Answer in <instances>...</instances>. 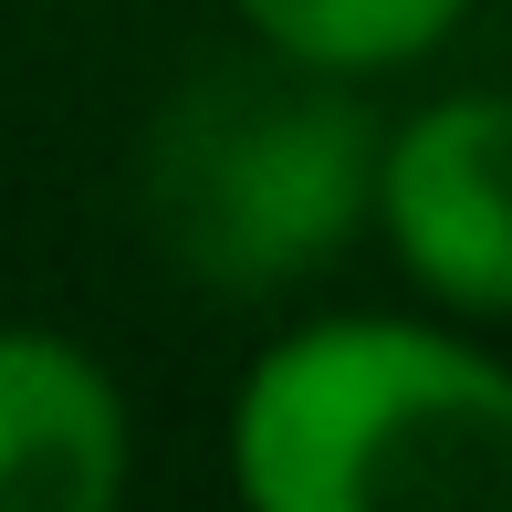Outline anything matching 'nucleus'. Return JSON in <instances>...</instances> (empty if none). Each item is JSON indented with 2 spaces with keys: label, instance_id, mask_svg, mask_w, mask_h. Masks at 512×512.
<instances>
[{
  "label": "nucleus",
  "instance_id": "obj_1",
  "mask_svg": "<svg viewBox=\"0 0 512 512\" xmlns=\"http://www.w3.org/2000/svg\"><path fill=\"white\" fill-rule=\"evenodd\" d=\"M241 512H512V366L418 314H314L230 398Z\"/></svg>",
  "mask_w": 512,
  "mask_h": 512
},
{
  "label": "nucleus",
  "instance_id": "obj_2",
  "mask_svg": "<svg viewBox=\"0 0 512 512\" xmlns=\"http://www.w3.org/2000/svg\"><path fill=\"white\" fill-rule=\"evenodd\" d=\"M136 209L168 272L230 304L283 293L377 220V126L356 84L304 74L283 53L241 74H199L147 126Z\"/></svg>",
  "mask_w": 512,
  "mask_h": 512
},
{
  "label": "nucleus",
  "instance_id": "obj_3",
  "mask_svg": "<svg viewBox=\"0 0 512 512\" xmlns=\"http://www.w3.org/2000/svg\"><path fill=\"white\" fill-rule=\"evenodd\" d=\"M377 230L439 314H512V95H439L377 136Z\"/></svg>",
  "mask_w": 512,
  "mask_h": 512
},
{
  "label": "nucleus",
  "instance_id": "obj_4",
  "mask_svg": "<svg viewBox=\"0 0 512 512\" xmlns=\"http://www.w3.org/2000/svg\"><path fill=\"white\" fill-rule=\"evenodd\" d=\"M136 418L95 345L0 324V512H126Z\"/></svg>",
  "mask_w": 512,
  "mask_h": 512
},
{
  "label": "nucleus",
  "instance_id": "obj_5",
  "mask_svg": "<svg viewBox=\"0 0 512 512\" xmlns=\"http://www.w3.org/2000/svg\"><path fill=\"white\" fill-rule=\"evenodd\" d=\"M230 11H241V32L262 53L304 63V74H335V84H366V74L429 63L471 21V0H230Z\"/></svg>",
  "mask_w": 512,
  "mask_h": 512
}]
</instances>
